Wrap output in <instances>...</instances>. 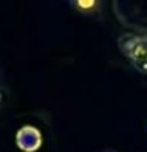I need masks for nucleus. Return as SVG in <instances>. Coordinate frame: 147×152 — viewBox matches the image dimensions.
Returning a JSON list of instances; mask_svg holds the SVG:
<instances>
[{
    "label": "nucleus",
    "mask_w": 147,
    "mask_h": 152,
    "mask_svg": "<svg viewBox=\"0 0 147 152\" xmlns=\"http://www.w3.org/2000/svg\"><path fill=\"white\" fill-rule=\"evenodd\" d=\"M0 102H2V97H0Z\"/></svg>",
    "instance_id": "obj_6"
},
{
    "label": "nucleus",
    "mask_w": 147,
    "mask_h": 152,
    "mask_svg": "<svg viewBox=\"0 0 147 152\" xmlns=\"http://www.w3.org/2000/svg\"><path fill=\"white\" fill-rule=\"evenodd\" d=\"M101 152H116V151H112V149H108V151H101Z\"/></svg>",
    "instance_id": "obj_4"
},
{
    "label": "nucleus",
    "mask_w": 147,
    "mask_h": 152,
    "mask_svg": "<svg viewBox=\"0 0 147 152\" xmlns=\"http://www.w3.org/2000/svg\"><path fill=\"white\" fill-rule=\"evenodd\" d=\"M16 144L22 152H35L41 146V133L33 125H24L16 133Z\"/></svg>",
    "instance_id": "obj_2"
},
{
    "label": "nucleus",
    "mask_w": 147,
    "mask_h": 152,
    "mask_svg": "<svg viewBox=\"0 0 147 152\" xmlns=\"http://www.w3.org/2000/svg\"><path fill=\"white\" fill-rule=\"evenodd\" d=\"M119 49L141 75H147V35L123 33L119 37Z\"/></svg>",
    "instance_id": "obj_1"
},
{
    "label": "nucleus",
    "mask_w": 147,
    "mask_h": 152,
    "mask_svg": "<svg viewBox=\"0 0 147 152\" xmlns=\"http://www.w3.org/2000/svg\"><path fill=\"white\" fill-rule=\"evenodd\" d=\"M70 7L84 16H98L103 13L104 5L101 0H73L70 2Z\"/></svg>",
    "instance_id": "obj_3"
},
{
    "label": "nucleus",
    "mask_w": 147,
    "mask_h": 152,
    "mask_svg": "<svg viewBox=\"0 0 147 152\" xmlns=\"http://www.w3.org/2000/svg\"><path fill=\"white\" fill-rule=\"evenodd\" d=\"M146 133H147V124H146Z\"/></svg>",
    "instance_id": "obj_5"
}]
</instances>
